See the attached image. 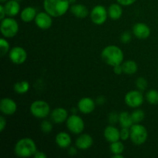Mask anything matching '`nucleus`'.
Returning a JSON list of instances; mask_svg holds the SVG:
<instances>
[{"label":"nucleus","mask_w":158,"mask_h":158,"mask_svg":"<svg viewBox=\"0 0 158 158\" xmlns=\"http://www.w3.org/2000/svg\"><path fill=\"white\" fill-rule=\"evenodd\" d=\"M122 66H123V73L127 75H133L137 72L138 69L137 63L133 60H127L123 62L122 63Z\"/></svg>","instance_id":"24"},{"label":"nucleus","mask_w":158,"mask_h":158,"mask_svg":"<svg viewBox=\"0 0 158 158\" xmlns=\"http://www.w3.org/2000/svg\"><path fill=\"white\" fill-rule=\"evenodd\" d=\"M71 137L66 132H60L56 136V143L60 148H69L71 144Z\"/></svg>","instance_id":"18"},{"label":"nucleus","mask_w":158,"mask_h":158,"mask_svg":"<svg viewBox=\"0 0 158 158\" xmlns=\"http://www.w3.org/2000/svg\"><path fill=\"white\" fill-rule=\"evenodd\" d=\"M0 19L2 20L3 19L6 18V9H5V7L3 5H1L0 6Z\"/></svg>","instance_id":"38"},{"label":"nucleus","mask_w":158,"mask_h":158,"mask_svg":"<svg viewBox=\"0 0 158 158\" xmlns=\"http://www.w3.org/2000/svg\"><path fill=\"white\" fill-rule=\"evenodd\" d=\"M0 29L3 36L6 38L14 37L19 32V24L12 17L5 18L1 20Z\"/></svg>","instance_id":"5"},{"label":"nucleus","mask_w":158,"mask_h":158,"mask_svg":"<svg viewBox=\"0 0 158 158\" xmlns=\"http://www.w3.org/2000/svg\"><path fill=\"white\" fill-rule=\"evenodd\" d=\"M40 128H41L42 132L45 133V134H49L52 131V124L49 120H43L40 124Z\"/></svg>","instance_id":"31"},{"label":"nucleus","mask_w":158,"mask_h":158,"mask_svg":"<svg viewBox=\"0 0 158 158\" xmlns=\"http://www.w3.org/2000/svg\"><path fill=\"white\" fill-rule=\"evenodd\" d=\"M33 156L35 158H46V157H47L46 154H44L43 152H41V151H36Z\"/></svg>","instance_id":"39"},{"label":"nucleus","mask_w":158,"mask_h":158,"mask_svg":"<svg viewBox=\"0 0 158 158\" xmlns=\"http://www.w3.org/2000/svg\"><path fill=\"white\" fill-rule=\"evenodd\" d=\"M95 102L89 97H83L78 103V110L85 114L92 113L95 110Z\"/></svg>","instance_id":"14"},{"label":"nucleus","mask_w":158,"mask_h":158,"mask_svg":"<svg viewBox=\"0 0 158 158\" xmlns=\"http://www.w3.org/2000/svg\"><path fill=\"white\" fill-rule=\"evenodd\" d=\"M113 158H123V156L122 155V154H114L113 155Z\"/></svg>","instance_id":"42"},{"label":"nucleus","mask_w":158,"mask_h":158,"mask_svg":"<svg viewBox=\"0 0 158 158\" xmlns=\"http://www.w3.org/2000/svg\"><path fill=\"white\" fill-rule=\"evenodd\" d=\"M101 58L105 63L111 66L122 64L123 61V52L118 46L110 45L105 47L101 52Z\"/></svg>","instance_id":"1"},{"label":"nucleus","mask_w":158,"mask_h":158,"mask_svg":"<svg viewBox=\"0 0 158 158\" xmlns=\"http://www.w3.org/2000/svg\"><path fill=\"white\" fill-rule=\"evenodd\" d=\"M131 38H132V35L131 32L126 31V32H123L120 35V41L123 43H128L131 42Z\"/></svg>","instance_id":"33"},{"label":"nucleus","mask_w":158,"mask_h":158,"mask_svg":"<svg viewBox=\"0 0 158 158\" xmlns=\"http://www.w3.org/2000/svg\"><path fill=\"white\" fill-rule=\"evenodd\" d=\"M108 120H109L110 123L115 124L117 122H119V114H117L116 112H111L108 117Z\"/></svg>","instance_id":"34"},{"label":"nucleus","mask_w":158,"mask_h":158,"mask_svg":"<svg viewBox=\"0 0 158 158\" xmlns=\"http://www.w3.org/2000/svg\"><path fill=\"white\" fill-rule=\"evenodd\" d=\"M6 9V15L9 17H12L16 15L20 11V6L19 2L15 0H9L6 2L4 6Z\"/></svg>","instance_id":"20"},{"label":"nucleus","mask_w":158,"mask_h":158,"mask_svg":"<svg viewBox=\"0 0 158 158\" xmlns=\"http://www.w3.org/2000/svg\"><path fill=\"white\" fill-rule=\"evenodd\" d=\"M66 126L73 134H80L84 130V122L80 116L73 114L68 117L66 120Z\"/></svg>","instance_id":"7"},{"label":"nucleus","mask_w":158,"mask_h":158,"mask_svg":"<svg viewBox=\"0 0 158 158\" xmlns=\"http://www.w3.org/2000/svg\"><path fill=\"white\" fill-rule=\"evenodd\" d=\"M103 134L105 139L110 143L113 142L118 141L120 139V131H119V130L114 126L106 127Z\"/></svg>","instance_id":"17"},{"label":"nucleus","mask_w":158,"mask_h":158,"mask_svg":"<svg viewBox=\"0 0 158 158\" xmlns=\"http://www.w3.org/2000/svg\"><path fill=\"white\" fill-rule=\"evenodd\" d=\"M29 89V83L27 81L17 82L14 85V90L19 94H23L28 92Z\"/></svg>","instance_id":"25"},{"label":"nucleus","mask_w":158,"mask_h":158,"mask_svg":"<svg viewBox=\"0 0 158 158\" xmlns=\"http://www.w3.org/2000/svg\"><path fill=\"white\" fill-rule=\"evenodd\" d=\"M119 123L122 127L131 128L134 124L131 114L128 112H122L119 114Z\"/></svg>","instance_id":"23"},{"label":"nucleus","mask_w":158,"mask_h":158,"mask_svg":"<svg viewBox=\"0 0 158 158\" xmlns=\"http://www.w3.org/2000/svg\"><path fill=\"white\" fill-rule=\"evenodd\" d=\"M144 112L141 110H136L131 114V117L134 123H140L144 119Z\"/></svg>","instance_id":"28"},{"label":"nucleus","mask_w":158,"mask_h":158,"mask_svg":"<svg viewBox=\"0 0 158 158\" xmlns=\"http://www.w3.org/2000/svg\"><path fill=\"white\" fill-rule=\"evenodd\" d=\"M6 127V120L3 116L0 117V132H2Z\"/></svg>","instance_id":"36"},{"label":"nucleus","mask_w":158,"mask_h":158,"mask_svg":"<svg viewBox=\"0 0 158 158\" xmlns=\"http://www.w3.org/2000/svg\"><path fill=\"white\" fill-rule=\"evenodd\" d=\"M125 103L130 107L136 108L143 103V96L140 90H131L125 96Z\"/></svg>","instance_id":"9"},{"label":"nucleus","mask_w":158,"mask_h":158,"mask_svg":"<svg viewBox=\"0 0 158 158\" xmlns=\"http://www.w3.org/2000/svg\"><path fill=\"white\" fill-rule=\"evenodd\" d=\"M136 86L140 91H143L148 88V81L143 77H139L136 80Z\"/></svg>","instance_id":"30"},{"label":"nucleus","mask_w":158,"mask_h":158,"mask_svg":"<svg viewBox=\"0 0 158 158\" xmlns=\"http://www.w3.org/2000/svg\"><path fill=\"white\" fill-rule=\"evenodd\" d=\"M69 0H44L43 7L45 11L52 17H60L66 13L69 9Z\"/></svg>","instance_id":"2"},{"label":"nucleus","mask_w":158,"mask_h":158,"mask_svg":"<svg viewBox=\"0 0 158 158\" xmlns=\"http://www.w3.org/2000/svg\"><path fill=\"white\" fill-rule=\"evenodd\" d=\"M15 1H17V2H19V1H21V0H15Z\"/></svg>","instance_id":"46"},{"label":"nucleus","mask_w":158,"mask_h":158,"mask_svg":"<svg viewBox=\"0 0 158 158\" xmlns=\"http://www.w3.org/2000/svg\"><path fill=\"white\" fill-rule=\"evenodd\" d=\"M131 140L134 144L141 145L148 139V131L144 126L140 123H134L131 127Z\"/></svg>","instance_id":"4"},{"label":"nucleus","mask_w":158,"mask_h":158,"mask_svg":"<svg viewBox=\"0 0 158 158\" xmlns=\"http://www.w3.org/2000/svg\"><path fill=\"white\" fill-rule=\"evenodd\" d=\"M94 143V140L90 135L87 134H81L76 140V146L80 150H87Z\"/></svg>","instance_id":"16"},{"label":"nucleus","mask_w":158,"mask_h":158,"mask_svg":"<svg viewBox=\"0 0 158 158\" xmlns=\"http://www.w3.org/2000/svg\"><path fill=\"white\" fill-rule=\"evenodd\" d=\"M117 2L119 4H120L121 6H131V5L134 4L137 0H117Z\"/></svg>","instance_id":"35"},{"label":"nucleus","mask_w":158,"mask_h":158,"mask_svg":"<svg viewBox=\"0 0 158 158\" xmlns=\"http://www.w3.org/2000/svg\"><path fill=\"white\" fill-rule=\"evenodd\" d=\"M77 148H74V147H69V151H68L69 154H70V155H75V154H77Z\"/></svg>","instance_id":"41"},{"label":"nucleus","mask_w":158,"mask_h":158,"mask_svg":"<svg viewBox=\"0 0 158 158\" xmlns=\"http://www.w3.org/2000/svg\"><path fill=\"white\" fill-rule=\"evenodd\" d=\"M69 3H70V4H75L76 3V2H77V0H69Z\"/></svg>","instance_id":"43"},{"label":"nucleus","mask_w":158,"mask_h":158,"mask_svg":"<svg viewBox=\"0 0 158 158\" xmlns=\"http://www.w3.org/2000/svg\"><path fill=\"white\" fill-rule=\"evenodd\" d=\"M114 71L116 74H117V75H120V74H121L122 73H123L122 64L117 65V66H114Z\"/></svg>","instance_id":"37"},{"label":"nucleus","mask_w":158,"mask_h":158,"mask_svg":"<svg viewBox=\"0 0 158 158\" xmlns=\"http://www.w3.org/2000/svg\"><path fill=\"white\" fill-rule=\"evenodd\" d=\"M14 151L19 157H29L33 156L36 152V145L33 140L29 137L20 139L15 145Z\"/></svg>","instance_id":"3"},{"label":"nucleus","mask_w":158,"mask_h":158,"mask_svg":"<svg viewBox=\"0 0 158 158\" xmlns=\"http://www.w3.org/2000/svg\"><path fill=\"white\" fill-rule=\"evenodd\" d=\"M9 43H8V41H6V40H5L4 38L0 39V51H1V56H4L5 55H6V53H8V52L9 50Z\"/></svg>","instance_id":"29"},{"label":"nucleus","mask_w":158,"mask_h":158,"mask_svg":"<svg viewBox=\"0 0 158 158\" xmlns=\"http://www.w3.org/2000/svg\"><path fill=\"white\" fill-rule=\"evenodd\" d=\"M35 23L40 29L46 30L52 26V16L46 12H40L37 13L35 18Z\"/></svg>","instance_id":"11"},{"label":"nucleus","mask_w":158,"mask_h":158,"mask_svg":"<svg viewBox=\"0 0 158 158\" xmlns=\"http://www.w3.org/2000/svg\"><path fill=\"white\" fill-rule=\"evenodd\" d=\"M108 11L103 6H96L90 12L91 21L96 25H103L107 19Z\"/></svg>","instance_id":"8"},{"label":"nucleus","mask_w":158,"mask_h":158,"mask_svg":"<svg viewBox=\"0 0 158 158\" xmlns=\"http://www.w3.org/2000/svg\"><path fill=\"white\" fill-rule=\"evenodd\" d=\"M68 118V113L66 109L63 107H58L54 109L50 114V119L53 123H62L66 121Z\"/></svg>","instance_id":"15"},{"label":"nucleus","mask_w":158,"mask_h":158,"mask_svg":"<svg viewBox=\"0 0 158 158\" xmlns=\"http://www.w3.org/2000/svg\"><path fill=\"white\" fill-rule=\"evenodd\" d=\"M30 112L36 118H46L50 113V107L44 100H35L31 104Z\"/></svg>","instance_id":"6"},{"label":"nucleus","mask_w":158,"mask_h":158,"mask_svg":"<svg viewBox=\"0 0 158 158\" xmlns=\"http://www.w3.org/2000/svg\"><path fill=\"white\" fill-rule=\"evenodd\" d=\"M70 12L75 15L77 18L79 19H84L89 14V11L88 9L82 4H73L70 6Z\"/></svg>","instance_id":"19"},{"label":"nucleus","mask_w":158,"mask_h":158,"mask_svg":"<svg viewBox=\"0 0 158 158\" xmlns=\"http://www.w3.org/2000/svg\"><path fill=\"white\" fill-rule=\"evenodd\" d=\"M133 33L137 38L144 40L151 35V29L145 23H137L133 27Z\"/></svg>","instance_id":"13"},{"label":"nucleus","mask_w":158,"mask_h":158,"mask_svg":"<svg viewBox=\"0 0 158 158\" xmlns=\"http://www.w3.org/2000/svg\"><path fill=\"white\" fill-rule=\"evenodd\" d=\"M1 1V2H6L9 1V0H0Z\"/></svg>","instance_id":"45"},{"label":"nucleus","mask_w":158,"mask_h":158,"mask_svg":"<svg viewBox=\"0 0 158 158\" xmlns=\"http://www.w3.org/2000/svg\"><path fill=\"white\" fill-rule=\"evenodd\" d=\"M146 99L151 104H158V91L156 89H151L146 94Z\"/></svg>","instance_id":"26"},{"label":"nucleus","mask_w":158,"mask_h":158,"mask_svg":"<svg viewBox=\"0 0 158 158\" xmlns=\"http://www.w3.org/2000/svg\"><path fill=\"white\" fill-rule=\"evenodd\" d=\"M124 151V146L121 142L115 141L111 143L110 144V151L113 154H122Z\"/></svg>","instance_id":"27"},{"label":"nucleus","mask_w":158,"mask_h":158,"mask_svg":"<svg viewBox=\"0 0 158 158\" xmlns=\"http://www.w3.org/2000/svg\"><path fill=\"white\" fill-rule=\"evenodd\" d=\"M36 15V9L32 6H29L23 9L20 14V17H21V19L25 23H29L35 19Z\"/></svg>","instance_id":"21"},{"label":"nucleus","mask_w":158,"mask_h":158,"mask_svg":"<svg viewBox=\"0 0 158 158\" xmlns=\"http://www.w3.org/2000/svg\"><path fill=\"white\" fill-rule=\"evenodd\" d=\"M105 102H106V99L104 98L103 96H100L99 97H97V103L99 105H103L104 104Z\"/></svg>","instance_id":"40"},{"label":"nucleus","mask_w":158,"mask_h":158,"mask_svg":"<svg viewBox=\"0 0 158 158\" xmlns=\"http://www.w3.org/2000/svg\"><path fill=\"white\" fill-rule=\"evenodd\" d=\"M131 137V130L130 128L122 127L120 131V139L123 141L127 140Z\"/></svg>","instance_id":"32"},{"label":"nucleus","mask_w":158,"mask_h":158,"mask_svg":"<svg viewBox=\"0 0 158 158\" xmlns=\"http://www.w3.org/2000/svg\"><path fill=\"white\" fill-rule=\"evenodd\" d=\"M72 112L73 114H76V113H77V109H76V108H73Z\"/></svg>","instance_id":"44"},{"label":"nucleus","mask_w":158,"mask_h":158,"mask_svg":"<svg viewBox=\"0 0 158 158\" xmlns=\"http://www.w3.org/2000/svg\"><path fill=\"white\" fill-rule=\"evenodd\" d=\"M9 57L15 64H23L27 59V52L21 46H15L9 51Z\"/></svg>","instance_id":"10"},{"label":"nucleus","mask_w":158,"mask_h":158,"mask_svg":"<svg viewBox=\"0 0 158 158\" xmlns=\"http://www.w3.org/2000/svg\"><path fill=\"white\" fill-rule=\"evenodd\" d=\"M17 110V105L10 98H3L0 102V110L5 115H12Z\"/></svg>","instance_id":"12"},{"label":"nucleus","mask_w":158,"mask_h":158,"mask_svg":"<svg viewBox=\"0 0 158 158\" xmlns=\"http://www.w3.org/2000/svg\"><path fill=\"white\" fill-rule=\"evenodd\" d=\"M108 15L112 19L117 20L119 19L122 16L123 14V9H122L120 4L114 3L110 5L108 8Z\"/></svg>","instance_id":"22"}]
</instances>
